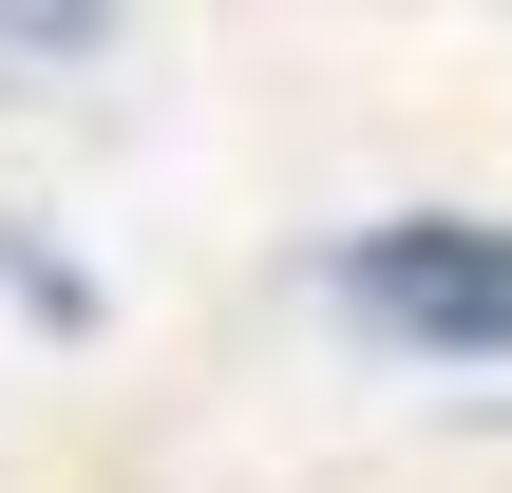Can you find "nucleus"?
<instances>
[{
  "label": "nucleus",
  "instance_id": "obj_1",
  "mask_svg": "<svg viewBox=\"0 0 512 493\" xmlns=\"http://www.w3.org/2000/svg\"><path fill=\"white\" fill-rule=\"evenodd\" d=\"M342 323H380L399 361H512V228L494 209H399V228H342L323 247Z\"/></svg>",
  "mask_w": 512,
  "mask_h": 493
}]
</instances>
